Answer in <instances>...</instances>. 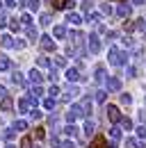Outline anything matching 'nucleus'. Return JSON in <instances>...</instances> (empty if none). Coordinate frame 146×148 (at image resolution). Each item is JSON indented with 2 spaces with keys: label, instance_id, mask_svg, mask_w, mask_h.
I'll list each match as a JSON object with an SVG mask.
<instances>
[{
  "label": "nucleus",
  "instance_id": "obj_1",
  "mask_svg": "<svg viewBox=\"0 0 146 148\" xmlns=\"http://www.w3.org/2000/svg\"><path fill=\"white\" fill-rule=\"evenodd\" d=\"M110 64L114 66H126L128 64V55L119 48H110Z\"/></svg>",
  "mask_w": 146,
  "mask_h": 148
},
{
  "label": "nucleus",
  "instance_id": "obj_2",
  "mask_svg": "<svg viewBox=\"0 0 146 148\" xmlns=\"http://www.w3.org/2000/svg\"><path fill=\"white\" fill-rule=\"evenodd\" d=\"M34 103H36V98H32V96L21 98V100H18V110L23 112V114H25V112H32L34 110Z\"/></svg>",
  "mask_w": 146,
  "mask_h": 148
},
{
  "label": "nucleus",
  "instance_id": "obj_3",
  "mask_svg": "<svg viewBox=\"0 0 146 148\" xmlns=\"http://www.w3.org/2000/svg\"><path fill=\"white\" fill-rule=\"evenodd\" d=\"M107 119L112 121V123H121V112H119V107L116 105H107Z\"/></svg>",
  "mask_w": 146,
  "mask_h": 148
},
{
  "label": "nucleus",
  "instance_id": "obj_4",
  "mask_svg": "<svg viewBox=\"0 0 146 148\" xmlns=\"http://www.w3.org/2000/svg\"><path fill=\"white\" fill-rule=\"evenodd\" d=\"M80 116H85V112H82V107L80 105H73L71 110L66 112V119H69V123H73L75 119H80Z\"/></svg>",
  "mask_w": 146,
  "mask_h": 148
},
{
  "label": "nucleus",
  "instance_id": "obj_5",
  "mask_svg": "<svg viewBox=\"0 0 146 148\" xmlns=\"http://www.w3.org/2000/svg\"><path fill=\"white\" fill-rule=\"evenodd\" d=\"M41 48H43L46 53H53V50H55V41H53V37L43 34V37H41Z\"/></svg>",
  "mask_w": 146,
  "mask_h": 148
},
{
  "label": "nucleus",
  "instance_id": "obj_6",
  "mask_svg": "<svg viewBox=\"0 0 146 148\" xmlns=\"http://www.w3.org/2000/svg\"><path fill=\"white\" fill-rule=\"evenodd\" d=\"M89 53L98 55L101 53V41H98V34H91L89 37Z\"/></svg>",
  "mask_w": 146,
  "mask_h": 148
},
{
  "label": "nucleus",
  "instance_id": "obj_7",
  "mask_svg": "<svg viewBox=\"0 0 146 148\" xmlns=\"http://www.w3.org/2000/svg\"><path fill=\"white\" fill-rule=\"evenodd\" d=\"M105 84H107L110 91H119V89H121V80H119V77H107Z\"/></svg>",
  "mask_w": 146,
  "mask_h": 148
},
{
  "label": "nucleus",
  "instance_id": "obj_8",
  "mask_svg": "<svg viewBox=\"0 0 146 148\" xmlns=\"http://www.w3.org/2000/svg\"><path fill=\"white\" fill-rule=\"evenodd\" d=\"M110 139H112V146H116V144L121 141V130L116 128V125H114V128L110 130Z\"/></svg>",
  "mask_w": 146,
  "mask_h": 148
},
{
  "label": "nucleus",
  "instance_id": "obj_9",
  "mask_svg": "<svg viewBox=\"0 0 146 148\" xmlns=\"http://www.w3.org/2000/svg\"><path fill=\"white\" fill-rule=\"evenodd\" d=\"M0 107H2V112H7V114H9V112L14 110V100H12L9 96H5V98H2V103H0Z\"/></svg>",
  "mask_w": 146,
  "mask_h": 148
},
{
  "label": "nucleus",
  "instance_id": "obj_10",
  "mask_svg": "<svg viewBox=\"0 0 146 148\" xmlns=\"http://www.w3.org/2000/svg\"><path fill=\"white\" fill-rule=\"evenodd\" d=\"M89 148H107V141H105V137H96L94 141L89 144Z\"/></svg>",
  "mask_w": 146,
  "mask_h": 148
},
{
  "label": "nucleus",
  "instance_id": "obj_11",
  "mask_svg": "<svg viewBox=\"0 0 146 148\" xmlns=\"http://www.w3.org/2000/svg\"><path fill=\"white\" fill-rule=\"evenodd\" d=\"M66 80H69V82H75V80H82V75L78 73V69H69V71H66Z\"/></svg>",
  "mask_w": 146,
  "mask_h": 148
},
{
  "label": "nucleus",
  "instance_id": "obj_12",
  "mask_svg": "<svg viewBox=\"0 0 146 148\" xmlns=\"http://www.w3.org/2000/svg\"><path fill=\"white\" fill-rule=\"evenodd\" d=\"M12 130H16V132H23V130H28V121H25V119H18V121H14Z\"/></svg>",
  "mask_w": 146,
  "mask_h": 148
},
{
  "label": "nucleus",
  "instance_id": "obj_13",
  "mask_svg": "<svg viewBox=\"0 0 146 148\" xmlns=\"http://www.w3.org/2000/svg\"><path fill=\"white\" fill-rule=\"evenodd\" d=\"M116 16H121V18L130 16V5H119L116 7Z\"/></svg>",
  "mask_w": 146,
  "mask_h": 148
},
{
  "label": "nucleus",
  "instance_id": "obj_14",
  "mask_svg": "<svg viewBox=\"0 0 146 148\" xmlns=\"http://www.w3.org/2000/svg\"><path fill=\"white\" fill-rule=\"evenodd\" d=\"M0 43L5 48H16V41H14V37H9V34H5V37L0 39Z\"/></svg>",
  "mask_w": 146,
  "mask_h": 148
},
{
  "label": "nucleus",
  "instance_id": "obj_15",
  "mask_svg": "<svg viewBox=\"0 0 146 148\" xmlns=\"http://www.w3.org/2000/svg\"><path fill=\"white\" fill-rule=\"evenodd\" d=\"M80 107H82V112H85V116H89L91 114V98H82Z\"/></svg>",
  "mask_w": 146,
  "mask_h": 148
},
{
  "label": "nucleus",
  "instance_id": "obj_16",
  "mask_svg": "<svg viewBox=\"0 0 146 148\" xmlns=\"http://www.w3.org/2000/svg\"><path fill=\"white\" fill-rule=\"evenodd\" d=\"M41 80H43V75L39 73L36 69H32V71H30V82H32V84H39Z\"/></svg>",
  "mask_w": 146,
  "mask_h": 148
},
{
  "label": "nucleus",
  "instance_id": "obj_17",
  "mask_svg": "<svg viewBox=\"0 0 146 148\" xmlns=\"http://www.w3.org/2000/svg\"><path fill=\"white\" fill-rule=\"evenodd\" d=\"M64 134H66V137H78V134H80V130L75 128L73 123H69V125L64 128Z\"/></svg>",
  "mask_w": 146,
  "mask_h": 148
},
{
  "label": "nucleus",
  "instance_id": "obj_18",
  "mask_svg": "<svg viewBox=\"0 0 146 148\" xmlns=\"http://www.w3.org/2000/svg\"><path fill=\"white\" fill-rule=\"evenodd\" d=\"M53 34L57 39H64V37H66V27H64V25H55V27H53Z\"/></svg>",
  "mask_w": 146,
  "mask_h": 148
},
{
  "label": "nucleus",
  "instance_id": "obj_19",
  "mask_svg": "<svg viewBox=\"0 0 146 148\" xmlns=\"http://www.w3.org/2000/svg\"><path fill=\"white\" fill-rule=\"evenodd\" d=\"M78 87H66V93H64V100H71V98H75L78 96Z\"/></svg>",
  "mask_w": 146,
  "mask_h": 148
},
{
  "label": "nucleus",
  "instance_id": "obj_20",
  "mask_svg": "<svg viewBox=\"0 0 146 148\" xmlns=\"http://www.w3.org/2000/svg\"><path fill=\"white\" fill-rule=\"evenodd\" d=\"M94 128H96V123H94L91 119H87V121H85V134L91 137V134H94Z\"/></svg>",
  "mask_w": 146,
  "mask_h": 148
},
{
  "label": "nucleus",
  "instance_id": "obj_21",
  "mask_svg": "<svg viewBox=\"0 0 146 148\" xmlns=\"http://www.w3.org/2000/svg\"><path fill=\"white\" fill-rule=\"evenodd\" d=\"M96 82H105V66H96Z\"/></svg>",
  "mask_w": 146,
  "mask_h": 148
},
{
  "label": "nucleus",
  "instance_id": "obj_22",
  "mask_svg": "<svg viewBox=\"0 0 146 148\" xmlns=\"http://www.w3.org/2000/svg\"><path fill=\"white\" fill-rule=\"evenodd\" d=\"M14 132H16V130H2V139H5V144H9V141L14 139Z\"/></svg>",
  "mask_w": 146,
  "mask_h": 148
},
{
  "label": "nucleus",
  "instance_id": "obj_23",
  "mask_svg": "<svg viewBox=\"0 0 146 148\" xmlns=\"http://www.w3.org/2000/svg\"><path fill=\"white\" fill-rule=\"evenodd\" d=\"M69 23H73V25H80V23H82V16H80V14H69Z\"/></svg>",
  "mask_w": 146,
  "mask_h": 148
},
{
  "label": "nucleus",
  "instance_id": "obj_24",
  "mask_svg": "<svg viewBox=\"0 0 146 148\" xmlns=\"http://www.w3.org/2000/svg\"><path fill=\"white\" fill-rule=\"evenodd\" d=\"M25 34L30 37V41H36V39H39V37H36V30H34V27H25Z\"/></svg>",
  "mask_w": 146,
  "mask_h": 148
},
{
  "label": "nucleus",
  "instance_id": "obj_25",
  "mask_svg": "<svg viewBox=\"0 0 146 148\" xmlns=\"http://www.w3.org/2000/svg\"><path fill=\"white\" fill-rule=\"evenodd\" d=\"M12 82H14V84H23V73H12Z\"/></svg>",
  "mask_w": 146,
  "mask_h": 148
},
{
  "label": "nucleus",
  "instance_id": "obj_26",
  "mask_svg": "<svg viewBox=\"0 0 146 148\" xmlns=\"http://www.w3.org/2000/svg\"><path fill=\"white\" fill-rule=\"evenodd\" d=\"M66 5H69V0H53V7H55V9H64Z\"/></svg>",
  "mask_w": 146,
  "mask_h": 148
},
{
  "label": "nucleus",
  "instance_id": "obj_27",
  "mask_svg": "<svg viewBox=\"0 0 146 148\" xmlns=\"http://www.w3.org/2000/svg\"><path fill=\"white\" fill-rule=\"evenodd\" d=\"M21 21H23V27H32V18H30V14H23Z\"/></svg>",
  "mask_w": 146,
  "mask_h": 148
},
{
  "label": "nucleus",
  "instance_id": "obj_28",
  "mask_svg": "<svg viewBox=\"0 0 146 148\" xmlns=\"http://www.w3.org/2000/svg\"><path fill=\"white\" fill-rule=\"evenodd\" d=\"M50 14H41V16H39V23H41V25H50Z\"/></svg>",
  "mask_w": 146,
  "mask_h": 148
},
{
  "label": "nucleus",
  "instance_id": "obj_29",
  "mask_svg": "<svg viewBox=\"0 0 146 148\" xmlns=\"http://www.w3.org/2000/svg\"><path fill=\"white\" fill-rule=\"evenodd\" d=\"M9 66H12V64H9V59H7V57H0V71H7Z\"/></svg>",
  "mask_w": 146,
  "mask_h": 148
},
{
  "label": "nucleus",
  "instance_id": "obj_30",
  "mask_svg": "<svg viewBox=\"0 0 146 148\" xmlns=\"http://www.w3.org/2000/svg\"><path fill=\"white\" fill-rule=\"evenodd\" d=\"M135 27H137V30H142V32H146V18H137Z\"/></svg>",
  "mask_w": 146,
  "mask_h": 148
},
{
  "label": "nucleus",
  "instance_id": "obj_31",
  "mask_svg": "<svg viewBox=\"0 0 146 148\" xmlns=\"http://www.w3.org/2000/svg\"><path fill=\"white\" fill-rule=\"evenodd\" d=\"M28 9H30V12H36V9H39V0H28Z\"/></svg>",
  "mask_w": 146,
  "mask_h": 148
},
{
  "label": "nucleus",
  "instance_id": "obj_32",
  "mask_svg": "<svg viewBox=\"0 0 146 148\" xmlns=\"http://www.w3.org/2000/svg\"><path fill=\"white\" fill-rule=\"evenodd\" d=\"M91 7H94L91 0H85V2H82V12H85V14H91Z\"/></svg>",
  "mask_w": 146,
  "mask_h": 148
},
{
  "label": "nucleus",
  "instance_id": "obj_33",
  "mask_svg": "<svg viewBox=\"0 0 146 148\" xmlns=\"http://www.w3.org/2000/svg\"><path fill=\"white\" fill-rule=\"evenodd\" d=\"M36 64H39V66H43V69H48V66H50L48 57H39V59H36Z\"/></svg>",
  "mask_w": 146,
  "mask_h": 148
},
{
  "label": "nucleus",
  "instance_id": "obj_34",
  "mask_svg": "<svg viewBox=\"0 0 146 148\" xmlns=\"http://www.w3.org/2000/svg\"><path fill=\"white\" fill-rule=\"evenodd\" d=\"M62 66H66V59L64 57H55V69H62Z\"/></svg>",
  "mask_w": 146,
  "mask_h": 148
},
{
  "label": "nucleus",
  "instance_id": "obj_35",
  "mask_svg": "<svg viewBox=\"0 0 146 148\" xmlns=\"http://www.w3.org/2000/svg\"><path fill=\"white\" fill-rule=\"evenodd\" d=\"M43 107H46V110H53L55 107V98H46V100H43Z\"/></svg>",
  "mask_w": 146,
  "mask_h": 148
},
{
  "label": "nucleus",
  "instance_id": "obj_36",
  "mask_svg": "<svg viewBox=\"0 0 146 148\" xmlns=\"http://www.w3.org/2000/svg\"><path fill=\"white\" fill-rule=\"evenodd\" d=\"M21 148H32V139H30V137H23V141H21Z\"/></svg>",
  "mask_w": 146,
  "mask_h": 148
},
{
  "label": "nucleus",
  "instance_id": "obj_37",
  "mask_svg": "<svg viewBox=\"0 0 146 148\" xmlns=\"http://www.w3.org/2000/svg\"><path fill=\"white\" fill-rule=\"evenodd\" d=\"M121 125H123V130H130V128H132V121L123 116V119H121Z\"/></svg>",
  "mask_w": 146,
  "mask_h": 148
},
{
  "label": "nucleus",
  "instance_id": "obj_38",
  "mask_svg": "<svg viewBox=\"0 0 146 148\" xmlns=\"http://www.w3.org/2000/svg\"><path fill=\"white\" fill-rule=\"evenodd\" d=\"M126 75L128 77H135V75H137V69H135V66H126Z\"/></svg>",
  "mask_w": 146,
  "mask_h": 148
},
{
  "label": "nucleus",
  "instance_id": "obj_39",
  "mask_svg": "<svg viewBox=\"0 0 146 148\" xmlns=\"http://www.w3.org/2000/svg\"><path fill=\"white\" fill-rule=\"evenodd\" d=\"M41 87H34V89H30V96H32V98H39V96H41Z\"/></svg>",
  "mask_w": 146,
  "mask_h": 148
},
{
  "label": "nucleus",
  "instance_id": "obj_40",
  "mask_svg": "<svg viewBox=\"0 0 146 148\" xmlns=\"http://www.w3.org/2000/svg\"><path fill=\"white\" fill-rule=\"evenodd\" d=\"M94 98H96L98 103H105V91H96V93H94Z\"/></svg>",
  "mask_w": 146,
  "mask_h": 148
},
{
  "label": "nucleus",
  "instance_id": "obj_41",
  "mask_svg": "<svg viewBox=\"0 0 146 148\" xmlns=\"http://www.w3.org/2000/svg\"><path fill=\"white\" fill-rule=\"evenodd\" d=\"M9 27H12L14 32H16V30H21V23H18L16 18H12V21H9Z\"/></svg>",
  "mask_w": 146,
  "mask_h": 148
},
{
  "label": "nucleus",
  "instance_id": "obj_42",
  "mask_svg": "<svg viewBox=\"0 0 146 148\" xmlns=\"http://www.w3.org/2000/svg\"><path fill=\"white\" fill-rule=\"evenodd\" d=\"M137 144H139V141H135L132 137H128V139H126V146L128 148H137Z\"/></svg>",
  "mask_w": 146,
  "mask_h": 148
},
{
  "label": "nucleus",
  "instance_id": "obj_43",
  "mask_svg": "<svg viewBox=\"0 0 146 148\" xmlns=\"http://www.w3.org/2000/svg\"><path fill=\"white\" fill-rule=\"evenodd\" d=\"M101 12H103V14H112V7H110L107 2H103V5H101Z\"/></svg>",
  "mask_w": 146,
  "mask_h": 148
},
{
  "label": "nucleus",
  "instance_id": "obj_44",
  "mask_svg": "<svg viewBox=\"0 0 146 148\" xmlns=\"http://www.w3.org/2000/svg\"><path fill=\"white\" fill-rule=\"evenodd\" d=\"M7 14H5V12H0V27H5V25H7Z\"/></svg>",
  "mask_w": 146,
  "mask_h": 148
},
{
  "label": "nucleus",
  "instance_id": "obj_45",
  "mask_svg": "<svg viewBox=\"0 0 146 148\" xmlns=\"http://www.w3.org/2000/svg\"><path fill=\"white\" fill-rule=\"evenodd\" d=\"M121 103H123V105H130V103H132V98H130L128 93H121Z\"/></svg>",
  "mask_w": 146,
  "mask_h": 148
},
{
  "label": "nucleus",
  "instance_id": "obj_46",
  "mask_svg": "<svg viewBox=\"0 0 146 148\" xmlns=\"http://www.w3.org/2000/svg\"><path fill=\"white\" fill-rule=\"evenodd\" d=\"M34 139H43V128H34Z\"/></svg>",
  "mask_w": 146,
  "mask_h": 148
},
{
  "label": "nucleus",
  "instance_id": "obj_47",
  "mask_svg": "<svg viewBox=\"0 0 146 148\" xmlns=\"http://www.w3.org/2000/svg\"><path fill=\"white\" fill-rule=\"evenodd\" d=\"M137 137H142V139L146 137V128H144V125H139V128H137Z\"/></svg>",
  "mask_w": 146,
  "mask_h": 148
},
{
  "label": "nucleus",
  "instance_id": "obj_48",
  "mask_svg": "<svg viewBox=\"0 0 146 148\" xmlns=\"http://www.w3.org/2000/svg\"><path fill=\"white\" fill-rule=\"evenodd\" d=\"M5 7H7V9H12V7H16V0H5Z\"/></svg>",
  "mask_w": 146,
  "mask_h": 148
},
{
  "label": "nucleus",
  "instance_id": "obj_49",
  "mask_svg": "<svg viewBox=\"0 0 146 148\" xmlns=\"http://www.w3.org/2000/svg\"><path fill=\"white\" fill-rule=\"evenodd\" d=\"M48 93H50V98H55V96L59 93V89H57V87H50V89H48Z\"/></svg>",
  "mask_w": 146,
  "mask_h": 148
},
{
  "label": "nucleus",
  "instance_id": "obj_50",
  "mask_svg": "<svg viewBox=\"0 0 146 148\" xmlns=\"http://www.w3.org/2000/svg\"><path fill=\"white\" fill-rule=\"evenodd\" d=\"M62 148H75V144L73 141H62Z\"/></svg>",
  "mask_w": 146,
  "mask_h": 148
},
{
  "label": "nucleus",
  "instance_id": "obj_51",
  "mask_svg": "<svg viewBox=\"0 0 146 148\" xmlns=\"http://www.w3.org/2000/svg\"><path fill=\"white\" fill-rule=\"evenodd\" d=\"M132 30H135V23H132V21H130V23H126V32H132Z\"/></svg>",
  "mask_w": 146,
  "mask_h": 148
},
{
  "label": "nucleus",
  "instance_id": "obj_52",
  "mask_svg": "<svg viewBox=\"0 0 146 148\" xmlns=\"http://www.w3.org/2000/svg\"><path fill=\"white\" fill-rule=\"evenodd\" d=\"M30 116H32V119H39V116H41V112H39V110H32V112H30Z\"/></svg>",
  "mask_w": 146,
  "mask_h": 148
},
{
  "label": "nucleus",
  "instance_id": "obj_53",
  "mask_svg": "<svg viewBox=\"0 0 146 148\" xmlns=\"http://www.w3.org/2000/svg\"><path fill=\"white\" fill-rule=\"evenodd\" d=\"M139 121H142V123H146V112H144V110L139 112Z\"/></svg>",
  "mask_w": 146,
  "mask_h": 148
},
{
  "label": "nucleus",
  "instance_id": "obj_54",
  "mask_svg": "<svg viewBox=\"0 0 146 148\" xmlns=\"http://www.w3.org/2000/svg\"><path fill=\"white\" fill-rule=\"evenodd\" d=\"M123 46H132V39H130V37H123Z\"/></svg>",
  "mask_w": 146,
  "mask_h": 148
},
{
  "label": "nucleus",
  "instance_id": "obj_55",
  "mask_svg": "<svg viewBox=\"0 0 146 148\" xmlns=\"http://www.w3.org/2000/svg\"><path fill=\"white\" fill-rule=\"evenodd\" d=\"M5 96H7V89H5L2 84H0V98H5Z\"/></svg>",
  "mask_w": 146,
  "mask_h": 148
},
{
  "label": "nucleus",
  "instance_id": "obj_56",
  "mask_svg": "<svg viewBox=\"0 0 146 148\" xmlns=\"http://www.w3.org/2000/svg\"><path fill=\"white\" fill-rule=\"evenodd\" d=\"M132 2H135V5H144V0H132Z\"/></svg>",
  "mask_w": 146,
  "mask_h": 148
},
{
  "label": "nucleus",
  "instance_id": "obj_57",
  "mask_svg": "<svg viewBox=\"0 0 146 148\" xmlns=\"http://www.w3.org/2000/svg\"><path fill=\"white\" fill-rule=\"evenodd\" d=\"M5 148H16V146H14V144H7V146H5Z\"/></svg>",
  "mask_w": 146,
  "mask_h": 148
},
{
  "label": "nucleus",
  "instance_id": "obj_58",
  "mask_svg": "<svg viewBox=\"0 0 146 148\" xmlns=\"http://www.w3.org/2000/svg\"><path fill=\"white\" fill-rule=\"evenodd\" d=\"M144 41H146V34H144Z\"/></svg>",
  "mask_w": 146,
  "mask_h": 148
}]
</instances>
